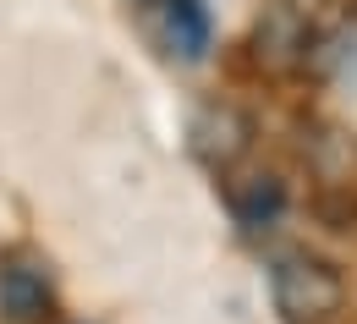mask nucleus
<instances>
[{
	"label": "nucleus",
	"instance_id": "obj_4",
	"mask_svg": "<svg viewBox=\"0 0 357 324\" xmlns=\"http://www.w3.org/2000/svg\"><path fill=\"white\" fill-rule=\"evenodd\" d=\"M0 308H6L17 324L45 319V314H50V280H45V270H33V264H6V270H0Z\"/></svg>",
	"mask_w": 357,
	"mask_h": 324
},
{
	"label": "nucleus",
	"instance_id": "obj_3",
	"mask_svg": "<svg viewBox=\"0 0 357 324\" xmlns=\"http://www.w3.org/2000/svg\"><path fill=\"white\" fill-rule=\"evenodd\" d=\"M187 138H192V154L209 165V171H231L248 148H253V121H248V110H236V105H204L198 116H192V127H187Z\"/></svg>",
	"mask_w": 357,
	"mask_h": 324
},
{
	"label": "nucleus",
	"instance_id": "obj_7",
	"mask_svg": "<svg viewBox=\"0 0 357 324\" xmlns=\"http://www.w3.org/2000/svg\"><path fill=\"white\" fill-rule=\"evenodd\" d=\"M137 6H149V11H165V6H171V0H137Z\"/></svg>",
	"mask_w": 357,
	"mask_h": 324
},
{
	"label": "nucleus",
	"instance_id": "obj_6",
	"mask_svg": "<svg viewBox=\"0 0 357 324\" xmlns=\"http://www.w3.org/2000/svg\"><path fill=\"white\" fill-rule=\"evenodd\" d=\"M165 17H171V45H176L187 61H198V55L209 49V17H204V6H198V0H171Z\"/></svg>",
	"mask_w": 357,
	"mask_h": 324
},
{
	"label": "nucleus",
	"instance_id": "obj_5",
	"mask_svg": "<svg viewBox=\"0 0 357 324\" xmlns=\"http://www.w3.org/2000/svg\"><path fill=\"white\" fill-rule=\"evenodd\" d=\"M280 209H286V187L275 176H242V182H231V215H236V226L264 231V226L280 220Z\"/></svg>",
	"mask_w": 357,
	"mask_h": 324
},
{
	"label": "nucleus",
	"instance_id": "obj_2",
	"mask_svg": "<svg viewBox=\"0 0 357 324\" xmlns=\"http://www.w3.org/2000/svg\"><path fill=\"white\" fill-rule=\"evenodd\" d=\"M269 297H275V308L291 324H324V319L341 314L347 280H341L335 264H324V259H313V253H286V259H275V270H269Z\"/></svg>",
	"mask_w": 357,
	"mask_h": 324
},
{
	"label": "nucleus",
	"instance_id": "obj_1",
	"mask_svg": "<svg viewBox=\"0 0 357 324\" xmlns=\"http://www.w3.org/2000/svg\"><path fill=\"white\" fill-rule=\"evenodd\" d=\"M335 0H269L264 11L253 17V61L269 72H291V66H308L319 49L335 39Z\"/></svg>",
	"mask_w": 357,
	"mask_h": 324
}]
</instances>
